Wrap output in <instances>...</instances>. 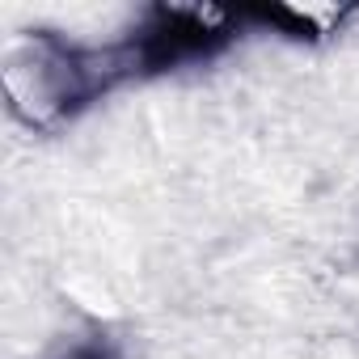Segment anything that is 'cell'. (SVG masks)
<instances>
[{
    "mask_svg": "<svg viewBox=\"0 0 359 359\" xmlns=\"http://www.w3.org/2000/svg\"><path fill=\"white\" fill-rule=\"evenodd\" d=\"M60 359H114V351L106 342H76L72 351H64Z\"/></svg>",
    "mask_w": 359,
    "mask_h": 359,
    "instance_id": "1",
    "label": "cell"
}]
</instances>
